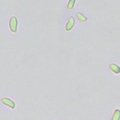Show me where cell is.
<instances>
[{
  "mask_svg": "<svg viewBox=\"0 0 120 120\" xmlns=\"http://www.w3.org/2000/svg\"><path fill=\"white\" fill-rule=\"evenodd\" d=\"M9 27L10 30L13 32H17V27H18V20L17 18L14 16L11 17L9 21Z\"/></svg>",
  "mask_w": 120,
  "mask_h": 120,
  "instance_id": "cell-1",
  "label": "cell"
},
{
  "mask_svg": "<svg viewBox=\"0 0 120 120\" xmlns=\"http://www.w3.org/2000/svg\"><path fill=\"white\" fill-rule=\"evenodd\" d=\"M1 101H2V103L4 105H7L8 107H9V108H11L12 109H13L15 108V103H14V102L13 101H11V99H9V98H2Z\"/></svg>",
  "mask_w": 120,
  "mask_h": 120,
  "instance_id": "cell-2",
  "label": "cell"
},
{
  "mask_svg": "<svg viewBox=\"0 0 120 120\" xmlns=\"http://www.w3.org/2000/svg\"><path fill=\"white\" fill-rule=\"evenodd\" d=\"M74 25H75V19H74V18H73L72 16H71V17L70 18L67 24H66L65 30H66L67 31H70V30L73 27Z\"/></svg>",
  "mask_w": 120,
  "mask_h": 120,
  "instance_id": "cell-3",
  "label": "cell"
},
{
  "mask_svg": "<svg viewBox=\"0 0 120 120\" xmlns=\"http://www.w3.org/2000/svg\"><path fill=\"white\" fill-rule=\"evenodd\" d=\"M110 68L111 69V70L115 72V74H120V67L118 66L117 64L115 63H112L110 65Z\"/></svg>",
  "mask_w": 120,
  "mask_h": 120,
  "instance_id": "cell-4",
  "label": "cell"
},
{
  "mask_svg": "<svg viewBox=\"0 0 120 120\" xmlns=\"http://www.w3.org/2000/svg\"><path fill=\"white\" fill-rule=\"evenodd\" d=\"M120 110L119 109L115 110L112 117V120H120Z\"/></svg>",
  "mask_w": 120,
  "mask_h": 120,
  "instance_id": "cell-5",
  "label": "cell"
},
{
  "mask_svg": "<svg viewBox=\"0 0 120 120\" xmlns=\"http://www.w3.org/2000/svg\"><path fill=\"white\" fill-rule=\"evenodd\" d=\"M76 15H77V18L80 21H82V22H85V21L87 20L86 17H85L82 13H79V12L77 13Z\"/></svg>",
  "mask_w": 120,
  "mask_h": 120,
  "instance_id": "cell-6",
  "label": "cell"
},
{
  "mask_svg": "<svg viewBox=\"0 0 120 120\" xmlns=\"http://www.w3.org/2000/svg\"><path fill=\"white\" fill-rule=\"evenodd\" d=\"M75 2H76V0H69L68 4V8L69 9H72L75 6Z\"/></svg>",
  "mask_w": 120,
  "mask_h": 120,
  "instance_id": "cell-7",
  "label": "cell"
}]
</instances>
